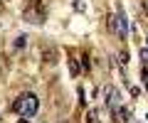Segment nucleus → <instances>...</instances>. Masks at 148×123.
<instances>
[{
  "instance_id": "6e6552de",
  "label": "nucleus",
  "mask_w": 148,
  "mask_h": 123,
  "mask_svg": "<svg viewBox=\"0 0 148 123\" xmlns=\"http://www.w3.org/2000/svg\"><path fill=\"white\" fill-rule=\"evenodd\" d=\"M69 67H72V74H79V67H77V62H74V59H69Z\"/></svg>"
},
{
  "instance_id": "39448f33",
  "label": "nucleus",
  "mask_w": 148,
  "mask_h": 123,
  "mask_svg": "<svg viewBox=\"0 0 148 123\" xmlns=\"http://www.w3.org/2000/svg\"><path fill=\"white\" fill-rule=\"evenodd\" d=\"M126 62H128V54H126V52H121V54H119V64L126 67Z\"/></svg>"
},
{
  "instance_id": "7ed1b4c3",
  "label": "nucleus",
  "mask_w": 148,
  "mask_h": 123,
  "mask_svg": "<svg viewBox=\"0 0 148 123\" xmlns=\"http://www.w3.org/2000/svg\"><path fill=\"white\" fill-rule=\"evenodd\" d=\"M114 30H116L119 32V37H126V32H128V22H126V15H123V12H116V15H114Z\"/></svg>"
},
{
  "instance_id": "f257e3e1",
  "label": "nucleus",
  "mask_w": 148,
  "mask_h": 123,
  "mask_svg": "<svg viewBox=\"0 0 148 123\" xmlns=\"http://www.w3.org/2000/svg\"><path fill=\"white\" fill-rule=\"evenodd\" d=\"M37 108H40V99H37L32 91H25V94H20V96L12 101V111H15L17 116H22V118H32L37 113Z\"/></svg>"
},
{
  "instance_id": "423d86ee",
  "label": "nucleus",
  "mask_w": 148,
  "mask_h": 123,
  "mask_svg": "<svg viewBox=\"0 0 148 123\" xmlns=\"http://www.w3.org/2000/svg\"><path fill=\"white\" fill-rule=\"evenodd\" d=\"M25 44H27V37H17V39H15V47H17V49L25 47Z\"/></svg>"
},
{
  "instance_id": "0eeeda50",
  "label": "nucleus",
  "mask_w": 148,
  "mask_h": 123,
  "mask_svg": "<svg viewBox=\"0 0 148 123\" xmlns=\"http://www.w3.org/2000/svg\"><path fill=\"white\" fill-rule=\"evenodd\" d=\"M141 62H143V64H148V49L146 47H141Z\"/></svg>"
},
{
  "instance_id": "f03ea898",
  "label": "nucleus",
  "mask_w": 148,
  "mask_h": 123,
  "mask_svg": "<svg viewBox=\"0 0 148 123\" xmlns=\"http://www.w3.org/2000/svg\"><path fill=\"white\" fill-rule=\"evenodd\" d=\"M25 20L32 22V25H40V22H45V12H42V7H40V5L27 7V10H25Z\"/></svg>"
},
{
  "instance_id": "1a4fd4ad",
  "label": "nucleus",
  "mask_w": 148,
  "mask_h": 123,
  "mask_svg": "<svg viewBox=\"0 0 148 123\" xmlns=\"http://www.w3.org/2000/svg\"><path fill=\"white\" fill-rule=\"evenodd\" d=\"M22 123H25V121H22Z\"/></svg>"
},
{
  "instance_id": "20e7f679",
  "label": "nucleus",
  "mask_w": 148,
  "mask_h": 123,
  "mask_svg": "<svg viewBox=\"0 0 148 123\" xmlns=\"http://www.w3.org/2000/svg\"><path fill=\"white\" fill-rule=\"evenodd\" d=\"M104 96H109V99H106V106L116 111V108H119V103H121V94H119L116 89H111V86H106V89H104Z\"/></svg>"
}]
</instances>
